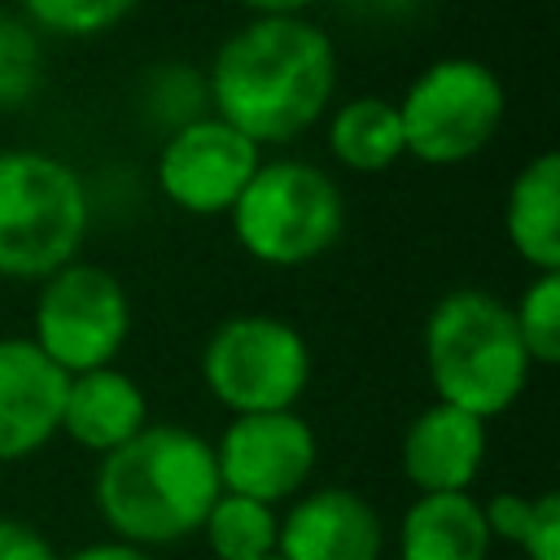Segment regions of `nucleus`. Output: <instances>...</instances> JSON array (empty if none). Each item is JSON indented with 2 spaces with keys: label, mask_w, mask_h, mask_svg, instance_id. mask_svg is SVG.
<instances>
[{
  "label": "nucleus",
  "mask_w": 560,
  "mask_h": 560,
  "mask_svg": "<svg viewBox=\"0 0 560 560\" xmlns=\"http://www.w3.org/2000/svg\"><path fill=\"white\" fill-rule=\"evenodd\" d=\"M332 92L337 44L306 13L241 22L206 70L210 114L258 149L306 136L328 114Z\"/></svg>",
  "instance_id": "nucleus-1"
},
{
  "label": "nucleus",
  "mask_w": 560,
  "mask_h": 560,
  "mask_svg": "<svg viewBox=\"0 0 560 560\" xmlns=\"http://www.w3.org/2000/svg\"><path fill=\"white\" fill-rule=\"evenodd\" d=\"M210 438L188 424H144L131 442L101 455L92 503L109 538L162 551L192 538L219 499Z\"/></svg>",
  "instance_id": "nucleus-2"
},
{
  "label": "nucleus",
  "mask_w": 560,
  "mask_h": 560,
  "mask_svg": "<svg viewBox=\"0 0 560 560\" xmlns=\"http://www.w3.org/2000/svg\"><path fill=\"white\" fill-rule=\"evenodd\" d=\"M424 368L438 402L481 420L503 416L529 385V359L512 311L486 289H451L424 319Z\"/></svg>",
  "instance_id": "nucleus-3"
},
{
  "label": "nucleus",
  "mask_w": 560,
  "mask_h": 560,
  "mask_svg": "<svg viewBox=\"0 0 560 560\" xmlns=\"http://www.w3.org/2000/svg\"><path fill=\"white\" fill-rule=\"evenodd\" d=\"M92 228L83 175L44 149H0V276L39 284L74 262Z\"/></svg>",
  "instance_id": "nucleus-4"
},
{
  "label": "nucleus",
  "mask_w": 560,
  "mask_h": 560,
  "mask_svg": "<svg viewBox=\"0 0 560 560\" xmlns=\"http://www.w3.org/2000/svg\"><path fill=\"white\" fill-rule=\"evenodd\" d=\"M236 245L262 267H306L324 258L346 228L337 179L302 158H262L228 210Z\"/></svg>",
  "instance_id": "nucleus-5"
},
{
  "label": "nucleus",
  "mask_w": 560,
  "mask_h": 560,
  "mask_svg": "<svg viewBox=\"0 0 560 560\" xmlns=\"http://www.w3.org/2000/svg\"><path fill=\"white\" fill-rule=\"evenodd\" d=\"M394 105L407 158L424 166H464L499 136L508 92L486 61L438 57L407 83V92Z\"/></svg>",
  "instance_id": "nucleus-6"
},
{
  "label": "nucleus",
  "mask_w": 560,
  "mask_h": 560,
  "mask_svg": "<svg viewBox=\"0 0 560 560\" xmlns=\"http://www.w3.org/2000/svg\"><path fill=\"white\" fill-rule=\"evenodd\" d=\"M311 372L302 328L280 315H232L201 346V381L232 416L298 407Z\"/></svg>",
  "instance_id": "nucleus-7"
},
{
  "label": "nucleus",
  "mask_w": 560,
  "mask_h": 560,
  "mask_svg": "<svg viewBox=\"0 0 560 560\" xmlns=\"http://www.w3.org/2000/svg\"><path fill=\"white\" fill-rule=\"evenodd\" d=\"M131 332V298L101 262H66L39 280L31 306V341L66 372L109 368Z\"/></svg>",
  "instance_id": "nucleus-8"
},
{
  "label": "nucleus",
  "mask_w": 560,
  "mask_h": 560,
  "mask_svg": "<svg viewBox=\"0 0 560 560\" xmlns=\"http://www.w3.org/2000/svg\"><path fill=\"white\" fill-rule=\"evenodd\" d=\"M210 451H214L219 486L228 494H245L267 508L298 499L319 459L315 429L306 416H298V407L232 416L228 429L210 442Z\"/></svg>",
  "instance_id": "nucleus-9"
},
{
  "label": "nucleus",
  "mask_w": 560,
  "mask_h": 560,
  "mask_svg": "<svg viewBox=\"0 0 560 560\" xmlns=\"http://www.w3.org/2000/svg\"><path fill=\"white\" fill-rule=\"evenodd\" d=\"M258 162H262V149L254 140H245L223 118L201 114V118L175 127L171 136H162L158 162H153V184L175 210L214 219L236 206V197L249 184V175L258 171Z\"/></svg>",
  "instance_id": "nucleus-10"
},
{
  "label": "nucleus",
  "mask_w": 560,
  "mask_h": 560,
  "mask_svg": "<svg viewBox=\"0 0 560 560\" xmlns=\"http://www.w3.org/2000/svg\"><path fill=\"white\" fill-rule=\"evenodd\" d=\"M280 560H381L385 521L372 499L350 486H319L298 494L276 529Z\"/></svg>",
  "instance_id": "nucleus-11"
},
{
  "label": "nucleus",
  "mask_w": 560,
  "mask_h": 560,
  "mask_svg": "<svg viewBox=\"0 0 560 560\" xmlns=\"http://www.w3.org/2000/svg\"><path fill=\"white\" fill-rule=\"evenodd\" d=\"M66 381L31 337H0V464L31 459L61 438Z\"/></svg>",
  "instance_id": "nucleus-12"
},
{
  "label": "nucleus",
  "mask_w": 560,
  "mask_h": 560,
  "mask_svg": "<svg viewBox=\"0 0 560 560\" xmlns=\"http://www.w3.org/2000/svg\"><path fill=\"white\" fill-rule=\"evenodd\" d=\"M402 477L416 494H459L472 490L486 464V420L451 402H429L402 433L398 446Z\"/></svg>",
  "instance_id": "nucleus-13"
},
{
  "label": "nucleus",
  "mask_w": 560,
  "mask_h": 560,
  "mask_svg": "<svg viewBox=\"0 0 560 560\" xmlns=\"http://www.w3.org/2000/svg\"><path fill=\"white\" fill-rule=\"evenodd\" d=\"M149 424V398L144 385L122 368H92L74 372L66 381L61 402V438L92 455H109L122 442H131Z\"/></svg>",
  "instance_id": "nucleus-14"
},
{
  "label": "nucleus",
  "mask_w": 560,
  "mask_h": 560,
  "mask_svg": "<svg viewBox=\"0 0 560 560\" xmlns=\"http://www.w3.org/2000/svg\"><path fill=\"white\" fill-rule=\"evenodd\" d=\"M503 236L529 271H560V153L529 158L503 197Z\"/></svg>",
  "instance_id": "nucleus-15"
},
{
  "label": "nucleus",
  "mask_w": 560,
  "mask_h": 560,
  "mask_svg": "<svg viewBox=\"0 0 560 560\" xmlns=\"http://www.w3.org/2000/svg\"><path fill=\"white\" fill-rule=\"evenodd\" d=\"M490 529L481 499L459 494H416L398 521V560H490Z\"/></svg>",
  "instance_id": "nucleus-16"
},
{
  "label": "nucleus",
  "mask_w": 560,
  "mask_h": 560,
  "mask_svg": "<svg viewBox=\"0 0 560 560\" xmlns=\"http://www.w3.org/2000/svg\"><path fill=\"white\" fill-rule=\"evenodd\" d=\"M324 144L337 158V166H346L354 175H381L398 158H407L398 105L385 96H372V92L350 96L328 114Z\"/></svg>",
  "instance_id": "nucleus-17"
},
{
  "label": "nucleus",
  "mask_w": 560,
  "mask_h": 560,
  "mask_svg": "<svg viewBox=\"0 0 560 560\" xmlns=\"http://www.w3.org/2000/svg\"><path fill=\"white\" fill-rule=\"evenodd\" d=\"M276 529H280L276 508L219 490L197 534L206 538L214 560H267L276 556Z\"/></svg>",
  "instance_id": "nucleus-18"
},
{
  "label": "nucleus",
  "mask_w": 560,
  "mask_h": 560,
  "mask_svg": "<svg viewBox=\"0 0 560 560\" xmlns=\"http://www.w3.org/2000/svg\"><path fill=\"white\" fill-rule=\"evenodd\" d=\"M39 83H44V35L18 9H0V114L31 105Z\"/></svg>",
  "instance_id": "nucleus-19"
},
{
  "label": "nucleus",
  "mask_w": 560,
  "mask_h": 560,
  "mask_svg": "<svg viewBox=\"0 0 560 560\" xmlns=\"http://www.w3.org/2000/svg\"><path fill=\"white\" fill-rule=\"evenodd\" d=\"M516 337L529 368H551L560 359V271H534L516 302H508Z\"/></svg>",
  "instance_id": "nucleus-20"
},
{
  "label": "nucleus",
  "mask_w": 560,
  "mask_h": 560,
  "mask_svg": "<svg viewBox=\"0 0 560 560\" xmlns=\"http://www.w3.org/2000/svg\"><path fill=\"white\" fill-rule=\"evenodd\" d=\"M140 0H18V13L57 39H96L131 18Z\"/></svg>",
  "instance_id": "nucleus-21"
},
{
  "label": "nucleus",
  "mask_w": 560,
  "mask_h": 560,
  "mask_svg": "<svg viewBox=\"0 0 560 560\" xmlns=\"http://www.w3.org/2000/svg\"><path fill=\"white\" fill-rule=\"evenodd\" d=\"M140 109L153 118V127H162V136H171L175 127L210 114V96H206V74H197L192 66H153L140 83Z\"/></svg>",
  "instance_id": "nucleus-22"
},
{
  "label": "nucleus",
  "mask_w": 560,
  "mask_h": 560,
  "mask_svg": "<svg viewBox=\"0 0 560 560\" xmlns=\"http://www.w3.org/2000/svg\"><path fill=\"white\" fill-rule=\"evenodd\" d=\"M516 551L525 560H560V494L556 490L529 494V521L516 538Z\"/></svg>",
  "instance_id": "nucleus-23"
},
{
  "label": "nucleus",
  "mask_w": 560,
  "mask_h": 560,
  "mask_svg": "<svg viewBox=\"0 0 560 560\" xmlns=\"http://www.w3.org/2000/svg\"><path fill=\"white\" fill-rule=\"evenodd\" d=\"M0 560H61L48 534L18 516H0Z\"/></svg>",
  "instance_id": "nucleus-24"
},
{
  "label": "nucleus",
  "mask_w": 560,
  "mask_h": 560,
  "mask_svg": "<svg viewBox=\"0 0 560 560\" xmlns=\"http://www.w3.org/2000/svg\"><path fill=\"white\" fill-rule=\"evenodd\" d=\"M66 560H162V556L144 551V547H131V542H118V538H105V542H88V547L70 551Z\"/></svg>",
  "instance_id": "nucleus-25"
},
{
  "label": "nucleus",
  "mask_w": 560,
  "mask_h": 560,
  "mask_svg": "<svg viewBox=\"0 0 560 560\" xmlns=\"http://www.w3.org/2000/svg\"><path fill=\"white\" fill-rule=\"evenodd\" d=\"M245 4L254 18H289V13H306L315 0H236Z\"/></svg>",
  "instance_id": "nucleus-26"
},
{
  "label": "nucleus",
  "mask_w": 560,
  "mask_h": 560,
  "mask_svg": "<svg viewBox=\"0 0 560 560\" xmlns=\"http://www.w3.org/2000/svg\"><path fill=\"white\" fill-rule=\"evenodd\" d=\"M267 560H280V556H267Z\"/></svg>",
  "instance_id": "nucleus-27"
}]
</instances>
